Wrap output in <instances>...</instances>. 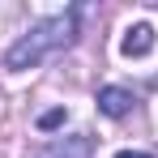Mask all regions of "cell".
<instances>
[{"label":"cell","mask_w":158,"mask_h":158,"mask_svg":"<svg viewBox=\"0 0 158 158\" xmlns=\"http://www.w3.org/2000/svg\"><path fill=\"white\" fill-rule=\"evenodd\" d=\"M150 47H154V26H150V22L128 26V34H124V56H145Z\"/></svg>","instance_id":"cell-3"},{"label":"cell","mask_w":158,"mask_h":158,"mask_svg":"<svg viewBox=\"0 0 158 158\" xmlns=\"http://www.w3.org/2000/svg\"><path fill=\"white\" fill-rule=\"evenodd\" d=\"M115 158H150V154H137V150H124V154H115Z\"/></svg>","instance_id":"cell-5"},{"label":"cell","mask_w":158,"mask_h":158,"mask_svg":"<svg viewBox=\"0 0 158 158\" xmlns=\"http://www.w3.org/2000/svg\"><path fill=\"white\" fill-rule=\"evenodd\" d=\"M128 107H132V94H128V90H120V85H107L103 94H98V111L111 115V120L128 115Z\"/></svg>","instance_id":"cell-2"},{"label":"cell","mask_w":158,"mask_h":158,"mask_svg":"<svg viewBox=\"0 0 158 158\" xmlns=\"http://www.w3.org/2000/svg\"><path fill=\"white\" fill-rule=\"evenodd\" d=\"M64 124V111L56 107V111H47V115H39V128H60Z\"/></svg>","instance_id":"cell-4"},{"label":"cell","mask_w":158,"mask_h":158,"mask_svg":"<svg viewBox=\"0 0 158 158\" xmlns=\"http://www.w3.org/2000/svg\"><path fill=\"white\" fill-rule=\"evenodd\" d=\"M69 39H73V13H69V17H52V22H43L39 30H30L17 47L4 56V69H34L47 52L64 47Z\"/></svg>","instance_id":"cell-1"}]
</instances>
